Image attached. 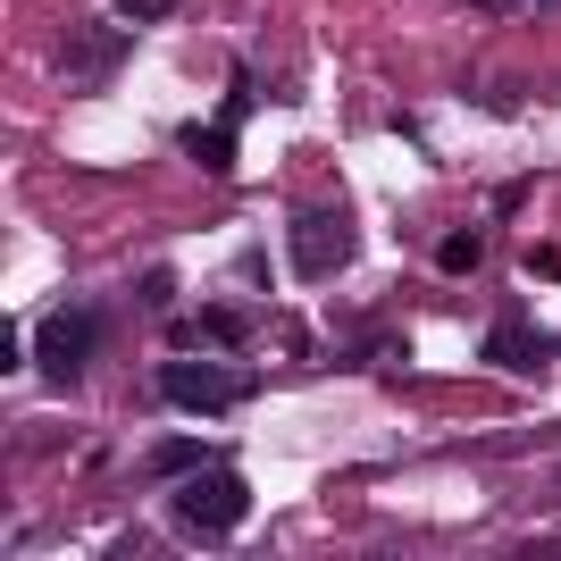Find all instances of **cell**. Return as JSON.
I'll return each instance as SVG.
<instances>
[{
    "label": "cell",
    "mask_w": 561,
    "mask_h": 561,
    "mask_svg": "<svg viewBox=\"0 0 561 561\" xmlns=\"http://www.w3.org/2000/svg\"><path fill=\"white\" fill-rule=\"evenodd\" d=\"M160 394L176 411H227V402L252 394L243 369H218V360H160Z\"/></svg>",
    "instance_id": "4"
},
{
    "label": "cell",
    "mask_w": 561,
    "mask_h": 561,
    "mask_svg": "<svg viewBox=\"0 0 561 561\" xmlns=\"http://www.w3.org/2000/svg\"><path fill=\"white\" fill-rule=\"evenodd\" d=\"M93 344H101V319H93V310H50L43 328H34V369H43L50 386H76L84 360H93Z\"/></svg>",
    "instance_id": "3"
},
{
    "label": "cell",
    "mask_w": 561,
    "mask_h": 561,
    "mask_svg": "<svg viewBox=\"0 0 561 561\" xmlns=\"http://www.w3.org/2000/svg\"><path fill=\"white\" fill-rule=\"evenodd\" d=\"M243 117H252V84L234 76V84H227V101H218V126H243Z\"/></svg>",
    "instance_id": "11"
},
{
    "label": "cell",
    "mask_w": 561,
    "mask_h": 561,
    "mask_svg": "<svg viewBox=\"0 0 561 561\" xmlns=\"http://www.w3.org/2000/svg\"><path fill=\"white\" fill-rule=\"evenodd\" d=\"M202 461H210V453L193 445V436H168V445L151 453V469H160V478H193V469H202Z\"/></svg>",
    "instance_id": "9"
},
{
    "label": "cell",
    "mask_w": 561,
    "mask_h": 561,
    "mask_svg": "<svg viewBox=\"0 0 561 561\" xmlns=\"http://www.w3.org/2000/svg\"><path fill=\"white\" fill-rule=\"evenodd\" d=\"M193 335H210V344H252V310H202V319H193Z\"/></svg>",
    "instance_id": "7"
},
{
    "label": "cell",
    "mask_w": 561,
    "mask_h": 561,
    "mask_svg": "<svg viewBox=\"0 0 561 561\" xmlns=\"http://www.w3.org/2000/svg\"><path fill=\"white\" fill-rule=\"evenodd\" d=\"M160 9H176V0H117V18H160Z\"/></svg>",
    "instance_id": "12"
},
{
    "label": "cell",
    "mask_w": 561,
    "mask_h": 561,
    "mask_svg": "<svg viewBox=\"0 0 561 561\" xmlns=\"http://www.w3.org/2000/svg\"><path fill=\"white\" fill-rule=\"evenodd\" d=\"M243 512H252V486L234 478V469H193V478H176V528L202 545H227L234 528H243Z\"/></svg>",
    "instance_id": "2"
},
{
    "label": "cell",
    "mask_w": 561,
    "mask_h": 561,
    "mask_svg": "<svg viewBox=\"0 0 561 561\" xmlns=\"http://www.w3.org/2000/svg\"><path fill=\"white\" fill-rule=\"evenodd\" d=\"M478 352H486L494 369H545V360H553V335H545L537 319H519V310H512L503 328H486V344H478Z\"/></svg>",
    "instance_id": "5"
},
{
    "label": "cell",
    "mask_w": 561,
    "mask_h": 561,
    "mask_svg": "<svg viewBox=\"0 0 561 561\" xmlns=\"http://www.w3.org/2000/svg\"><path fill=\"white\" fill-rule=\"evenodd\" d=\"M185 151H193V168H234V126H185Z\"/></svg>",
    "instance_id": "6"
},
{
    "label": "cell",
    "mask_w": 561,
    "mask_h": 561,
    "mask_svg": "<svg viewBox=\"0 0 561 561\" xmlns=\"http://www.w3.org/2000/svg\"><path fill=\"white\" fill-rule=\"evenodd\" d=\"M76 68H101V76H110L117 68V59H126V34H117V25H110V34H76Z\"/></svg>",
    "instance_id": "8"
},
{
    "label": "cell",
    "mask_w": 561,
    "mask_h": 561,
    "mask_svg": "<svg viewBox=\"0 0 561 561\" xmlns=\"http://www.w3.org/2000/svg\"><path fill=\"white\" fill-rule=\"evenodd\" d=\"M436 268H445V277H469V268H478V234H445Z\"/></svg>",
    "instance_id": "10"
},
{
    "label": "cell",
    "mask_w": 561,
    "mask_h": 561,
    "mask_svg": "<svg viewBox=\"0 0 561 561\" xmlns=\"http://www.w3.org/2000/svg\"><path fill=\"white\" fill-rule=\"evenodd\" d=\"M486 9H519V0H486Z\"/></svg>",
    "instance_id": "13"
},
{
    "label": "cell",
    "mask_w": 561,
    "mask_h": 561,
    "mask_svg": "<svg viewBox=\"0 0 561 561\" xmlns=\"http://www.w3.org/2000/svg\"><path fill=\"white\" fill-rule=\"evenodd\" d=\"M285 252H294V277L328 285L352 268V202L319 193V202H294V227H285Z\"/></svg>",
    "instance_id": "1"
}]
</instances>
